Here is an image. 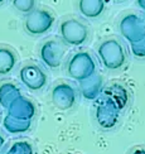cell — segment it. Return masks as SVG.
Segmentation results:
<instances>
[{
    "label": "cell",
    "instance_id": "1",
    "mask_svg": "<svg viewBox=\"0 0 145 154\" xmlns=\"http://www.w3.org/2000/svg\"><path fill=\"white\" fill-rule=\"evenodd\" d=\"M97 54L105 68L111 69V71L121 68L126 62L125 49L121 43L115 38H110V39L101 42L97 48Z\"/></svg>",
    "mask_w": 145,
    "mask_h": 154
},
{
    "label": "cell",
    "instance_id": "2",
    "mask_svg": "<svg viewBox=\"0 0 145 154\" xmlns=\"http://www.w3.org/2000/svg\"><path fill=\"white\" fill-rule=\"evenodd\" d=\"M67 73L71 79L82 82L96 73V62L88 52H77L67 63Z\"/></svg>",
    "mask_w": 145,
    "mask_h": 154
},
{
    "label": "cell",
    "instance_id": "3",
    "mask_svg": "<svg viewBox=\"0 0 145 154\" xmlns=\"http://www.w3.org/2000/svg\"><path fill=\"white\" fill-rule=\"evenodd\" d=\"M54 24V15L46 9H34L25 15L24 28L27 33L39 37L48 33Z\"/></svg>",
    "mask_w": 145,
    "mask_h": 154
},
{
    "label": "cell",
    "instance_id": "4",
    "mask_svg": "<svg viewBox=\"0 0 145 154\" xmlns=\"http://www.w3.org/2000/svg\"><path fill=\"white\" fill-rule=\"evenodd\" d=\"M62 41L68 46H82L88 38V29L78 19H67L59 25Z\"/></svg>",
    "mask_w": 145,
    "mask_h": 154
},
{
    "label": "cell",
    "instance_id": "5",
    "mask_svg": "<svg viewBox=\"0 0 145 154\" xmlns=\"http://www.w3.org/2000/svg\"><path fill=\"white\" fill-rule=\"evenodd\" d=\"M119 29L121 35L130 44L145 38V20L136 14H126L120 20Z\"/></svg>",
    "mask_w": 145,
    "mask_h": 154
},
{
    "label": "cell",
    "instance_id": "6",
    "mask_svg": "<svg viewBox=\"0 0 145 154\" xmlns=\"http://www.w3.org/2000/svg\"><path fill=\"white\" fill-rule=\"evenodd\" d=\"M50 100L58 110L67 111L74 106L77 100V92L72 85L67 82H59L56 83L50 91Z\"/></svg>",
    "mask_w": 145,
    "mask_h": 154
},
{
    "label": "cell",
    "instance_id": "7",
    "mask_svg": "<svg viewBox=\"0 0 145 154\" xmlns=\"http://www.w3.org/2000/svg\"><path fill=\"white\" fill-rule=\"evenodd\" d=\"M120 111L121 110H119L111 101L102 97V100L98 102L96 105V109H95L96 123L98 124L101 129H105V130L112 129L119 123Z\"/></svg>",
    "mask_w": 145,
    "mask_h": 154
},
{
    "label": "cell",
    "instance_id": "8",
    "mask_svg": "<svg viewBox=\"0 0 145 154\" xmlns=\"http://www.w3.org/2000/svg\"><path fill=\"white\" fill-rule=\"evenodd\" d=\"M22 83L30 91H39L47 85V76L44 71L34 63H28L19 72Z\"/></svg>",
    "mask_w": 145,
    "mask_h": 154
},
{
    "label": "cell",
    "instance_id": "9",
    "mask_svg": "<svg viewBox=\"0 0 145 154\" xmlns=\"http://www.w3.org/2000/svg\"><path fill=\"white\" fill-rule=\"evenodd\" d=\"M63 56H65V48L56 39L44 42L39 49V57L42 62L50 69H56L61 66Z\"/></svg>",
    "mask_w": 145,
    "mask_h": 154
},
{
    "label": "cell",
    "instance_id": "10",
    "mask_svg": "<svg viewBox=\"0 0 145 154\" xmlns=\"http://www.w3.org/2000/svg\"><path fill=\"white\" fill-rule=\"evenodd\" d=\"M8 114L18 120L32 121L35 116V105L32 100L20 95L10 104L8 107Z\"/></svg>",
    "mask_w": 145,
    "mask_h": 154
},
{
    "label": "cell",
    "instance_id": "11",
    "mask_svg": "<svg viewBox=\"0 0 145 154\" xmlns=\"http://www.w3.org/2000/svg\"><path fill=\"white\" fill-rule=\"evenodd\" d=\"M102 94H104V97L107 99L109 101H111L119 110H122V109L128 105L129 92H128V90L125 88V86L121 85V83L115 82V83H111V85L106 86L104 88Z\"/></svg>",
    "mask_w": 145,
    "mask_h": 154
},
{
    "label": "cell",
    "instance_id": "12",
    "mask_svg": "<svg viewBox=\"0 0 145 154\" xmlns=\"http://www.w3.org/2000/svg\"><path fill=\"white\" fill-rule=\"evenodd\" d=\"M80 90L86 100H96L104 91V80L100 75L95 73L90 79L80 82Z\"/></svg>",
    "mask_w": 145,
    "mask_h": 154
},
{
    "label": "cell",
    "instance_id": "13",
    "mask_svg": "<svg viewBox=\"0 0 145 154\" xmlns=\"http://www.w3.org/2000/svg\"><path fill=\"white\" fill-rule=\"evenodd\" d=\"M80 13L87 19H96L105 10V0H78Z\"/></svg>",
    "mask_w": 145,
    "mask_h": 154
},
{
    "label": "cell",
    "instance_id": "14",
    "mask_svg": "<svg viewBox=\"0 0 145 154\" xmlns=\"http://www.w3.org/2000/svg\"><path fill=\"white\" fill-rule=\"evenodd\" d=\"M20 95H22L20 88L15 83L9 81L0 83V106L2 107L8 109L11 102Z\"/></svg>",
    "mask_w": 145,
    "mask_h": 154
},
{
    "label": "cell",
    "instance_id": "15",
    "mask_svg": "<svg viewBox=\"0 0 145 154\" xmlns=\"http://www.w3.org/2000/svg\"><path fill=\"white\" fill-rule=\"evenodd\" d=\"M17 54L13 49L0 46V76L9 75L17 66Z\"/></svg>",
    "mask_w": 145,
    "mask_h": 154
},
{
    "label": "cell",
    "instance_id": "16",
    "mask_svg": "<svg viewBox=\"0 0 145 154\" xmlns=\"http://www.w3.org/2000/svg\"><path fill=\"white\" fill-rule=\"evenodd\" d=\"M32 121H22L15 118L10 116L8 114L3 120V126L4 129L10 133V134H24L30 129Z\"/></svg>",
    "mask_w": 145,
    "mask_h": 154
},
{
    "label": "cell",
    "instance_id": "17",
    "mask_svg": "<svg viewBox=\"0 0 145 154\" xmlns=\"http://www.w3.org/2000/svg\"><path fill=\"white\" fill-rule=\"evenodd\" d=\"M6 154H33V146L29 142L20 140V142H15L14 144H11Z\"/></svg>",
    "mask_w": 145,
    "mask_h": 154
},
{
    "label": "cell",
    "instance_id": "18",
    "mask_svg": "<svg viewBox=\"0 0 145 154\" xmlns=\"http://www.w3.org/2000/svg\"><path fill=\"white\" fill-rule=\"evenodd\" d=\"M13 6L23 14H29L35 9V0H13Z\"/></svg>",
    "mask_w": 145,
    "mask_h": 154
},
{
    "label": "cell",
    "instance_id": "19",
    "mask_svg": "<svg viewBox=\"0 0 145 154\" xmlns=\"http://www.w3.org/2000/svg\"><path fill=\"white\" fill-rule=\"evenodd\" d=\"M130 51L135 58L145 60V38H143L141 41H139L136 43H131Z\"/></svg>",
    "mask_w": 145,
    "mask_h": 154
},
{
    "label": "cell",
    "instance_id": "20",
    "mask_svg": "<svg viewBox=\"0 0 145 154\" xmlns=\"http://www.w3.org/2000/svg\"><path fill=\"white\" fill-rule=\"evenodd\" d=\"M136 4L139 5V8H140L141 10L145 11V0H136Z\"/></svg>",
    "mask_w": 145,
    "mask_h": 154
},
{
    "label": "cell",
    "instance_id": "21",
    "mask_svg": "<svg viewBox=\"0 0 145 154\" xmlns=\"http://www.w3.org/2000/svg\"><path fill=\"white\" fill-rule=\"evenodd\" d=\"M131 154H145V149H143V148H137V149H135L134 152H132Z\"/></svg>",
    "mask_w": 145,
    "mask_h": 154
},
{
    "label": "cell",
    "instance_id": "22",
    "mask_svg": "<svg viewBox=\"0 0 145 154\" xmlns=\"http://www.w3.org/2000/svg\"><path fill=\"white\" fill-rule=\"evenodd\" d=\"M4 143H5V140H4V137L0 134V152H2L3 149V146H4Z\"/></svg>",
    "mask_w": 145,
    "mask_h": 154
},
{
    "label": "cell",
    "instance_id": "23",
    "mask_svg": "<svg viewBox=\"0 0 145 154\" xmlns=\"http://www.w3.org/2000/svg\"><path fill=\"white\" fill-rule=\"evenodd\" d=\"M113 2H124V0H113Z\"/></svg>",
    "mask_w": 145,
    "mask_h": 154
},
{
    "label": "cell",
    "instance_id": "24",
    "mask_svg": "<svg viewBox=\"0 0 145 154\" xmlns=\"http://www.w3.org/2000/svg\"><path fill=\"white\" fill-rule=\"evenodd\" d=\"M5 2V0H0V4H2V3H4Z\"/></svg>",
    "mask_w": 145,
    "mask_h": 154
}]
</instances>
